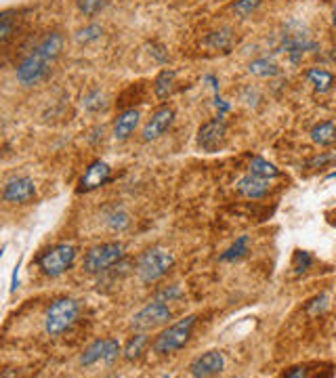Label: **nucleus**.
Listing matches in <instances>:
<instances>
[{
	"mask_svg": "<svg viewBox=\"0 0 336 378\" xmlns=\"http://www.w3.org/2000/svg\"><path fill=\"white\" fill-rule=\"evenodd\" d=\"M120 342L116 339H106V357H103V362L108 364V366H112L118 362V357H120Z\"/></svg>",
	"mask_w": 336,
	"mask_h": 378,
	"instance_id": "32",
	"label": "nucleus"
},
{
	"mask_svg": "<svg viewBox=\"0 0 336 378\" xmlns=\"http://www.w3.org/2000/svg\"><path fill=\"white\" fill-rule=\"evenodd\" d=\"M326 309H328V297H326V295L315 297L313 301L307 305V313H309V315H320V313L326 311Z\"/></svg>",
	"mask_w": 336,
	"mask_h": 378,
	"instance_id": "35",
	"label": "nucleus"
},
{
	"mask_svg": "<svg viewBox=\"0 0 336 378\" xmlns=\"http://www.w3.org/2000/svg\"><path fill=\"white\" fill-rule=\"evenodd\" d=\"M332 24H335V28H336V6H335V11H332Z\"/></svg>",
	"mask_w": 336,
	"mask_h": 378,
	"instance_id": "37",
	"label": "nucleus"
},
{
	"mask_svg": "<svg viewBox=\"0 0 336 378\" xmlns=\"http://www.w3.org/2000/svg\"><path fill=\"white\" fill-rule=\"evenodd\" d=\"M311 141L322 145V148H330L336 143V124L335 122H320L311 128Z\"/></svg>",
	"mask_w": 336,
	"mask_h": 378,
	"instance_id": "16",
	"label": "nucleus"
},
{
	"mask_svg": "<svg viewBox=\"0 0 336 378\" xmlns=\"http://www.w3.org/2000/svg\"><path fill=\"white\" fill-rule=\"evenodd\" d=\"M248 248H250V235H240L221 255V261L223 263H235V261H240L248 255Z\"/></svg>",
	"mask_w": 336,
	"mask_h": 378,
	"instance_id": "18",
	"label": "nucleus"
},
{
	"mask_svg": "<svg viewBox=\"0 0 336 378\" xmlns=\"http://www.w3.org/2000/svg\"><path fill=\"white\" fill-rule=\"evenodd\" d=\"M15 19H13V11H2L0 13V40L6 44L9 38L13 36V30H15Z\"/></svg>",
	"mask_w": 336,
	"mask_h": 378,
	"instance_id": "27",
	"label": "nucleus"
},
{
	"mask_svg": "<svg viewBox=\"0 0 336 378\" xmlns=\"http://www.w3.org/2000/svg\"><path fill=\"white\" fill-rule=\"evenodd\" d=\"M175 78H177V74H175L173 70H164V72L158 74L156 82H153V91H156V97H158V99H166V97L173 93V88H175Z\"/></svg>",
	"mask_w": 336,
	"mask_h": 378,
	"instance_id": "20",
	"label": "nucleus"
},
{
	"mask_svg": "<svg viewBox=\"0 0 336 378\" xmlns=\"http://www.w3.org/2000/svg\"><path fill=\"white\" fill-rule=\"evenodd\" d=\"M80 315V305L74 299H57L44 313V330L49 337H61L76 324Z\"/></svg>",
	"mask_w": 336,
	"mask_h": 378,
	"instance_id": "3",
	"label": "nucleus"
},
{
	"mask_svg": "<svg viewBox=\"0 0 336 378\" xmlns=\"http://www.w3.org/2000/svg\"><path fill=\"white\" fill-rule=\"evenodd\" d=\"M63 51V36L59 32H49L38 40V44L21 59L15 70V78L24 86H34L51 74V66Z\"/></svg>",
	"mask_w": 336,
	"mask_h": 378,
	"instance_id": "1",
	"label": "nucleus"
},
{
	"mask_svg": "<svg viewBox=\"0 0 336 378\" xmlns=\"http://www.w3.org/2000/svg\"><path fill=\"white\" fill-rule=\"evenodd\" d=\"M82 106H84V110H88V112H101V110H106V95L99 91V88H93L86 97H84V101H82Z\"/></svg>",
	"mask_w": 336,
	"mask_h": 378,
	"instance_id": "26",
	"label": "nucleus"
},
{
	"mask_svg": "<svg viewBox=\"0 0 336 378\" xmlns=\"http://www.w3.org/2000/svg\"><path fill=\"white\" fill-rule=\"evenodd\" d=\"M307 80H309V84H313V88L317 91V93H328L332 86H335V74L332 72H328V70H322V68H311L309 72H307Z\"/></svg>",
	"mask_w": 336,
	"mask_h": 378,
	"instance_id": "17",
	"label": "nucleus"
},
{
	"mask_svg": "<svg viewBox=\"0 0 336 378\" xmlns=\"http://www.w3.org/2000/svg\"><path fill=\"white\" fill-rule=\"evenodd\" d=\"M233 42H235V38H233V32L229 30V28H225L221 32H213L210 36L206 38V44L210 46V48H215V51H231V46H233Z\"/></svg>",
	"mask_w": 336,
	"mask_h": 378,
	"instance_id": "21",
	"label": "nucleus"
},
{
	"mask_svg": "<svg viewBox=\"0 0 336 378\" xmlns=\"http://www.w3.org/2000/svg\"><path fill=\"white\" fill-rule=\"evenodd\" d=\"M332 162H336L335 153L324 151V153H320V155L311 158V160H309V164H307V168H324V166H328V164H332Z\"/></svg>",
	"mask_w": 336,
	"mask_h": 378,
	"instance_id": "34",
	"label": "nucleus"
},
{
	"mask_svg": "<svg viewBox=\"0 0 336 378\" xmlns=\"http://www.w3.org/2000/svg\"><path fill=\"white\" fill-rule=\"evenodd\" d=\"M76 4H78V9H80L86 17H93V15H97L99 11L106 9L108 0H76Z\"/></svg>",
	"mask_w": 336,
	"mask_h": 378,
	"instance_id": "29",
	"label": "nucleus"
},
{
	"mask_svg": "<svg viewBox=\"0 0 336 378\" xmlns=\"http://www.w3.org/2000/svg\"><path fill=\"white\" fill-rule=\"evenodd\" d=\"M326 179H336V170H335V173H330V175H328Z\"/></svg>",
	"mask_w": 336,
	"mask_h": 378,
	"instance_id": "38",
	"label": "nucleus"
},
{
	"mask_svg": "<svg viewBox=\"0 0 336 378\" xmlns=\"http://www.w3.org/2000/svg\"><path fill=\"white\" fill-rule=\"evenodd\" d=\"M175 265V255L164 248H150L137 261V275L143 284H153Z\"/></svg>",
	"mask_w": 336,
	"mask_h": 378,
	"instance_id": "5",
	"label": "nucleus"
},
{
	"mask_svg": "<svg viewBox=\"0 0 336 378\" xmlns=\"http://www.w3.org/2000/svg\"><path fill=\"white\" fill-rule=\"evenodd\" d=\"M139 120H141V113H139V110H135V108L124 110V112L120 113L116 118V122H113V137H116V141H126L137 131Z\"/></svg>",
	"mask_w": 336,
	"mask_h": 378,
	"instance_id": "15",
	"label": "nucleus"
},
{
	"mask_svg": "<svg viewBox=\"0 0 336 378\" xmlns=\"http://www.w3.org/2000/svg\"><path fill=\"white\" fill-rule=\"evenodd\" d=\"M36 195V185L30 177H13L4 183L2 200L9 204H28Z\"/></svg>",
	"mask_w": 336,
	"mask_h": 378,
	"instance_id": "10",
	"label": "nucleus"
},
{
	"mask_svg": "<svg viewBox=\"0 0 336 378\" xmlns=\"http://www.w3.org/2000/svg\"><path fill=\"white\" fill-rule=\"evenodd\" d=\"M181 297H183V290L179 286H168V288H164L156 295V299L162 302H175L179 301Z\"/></svg>",
	"mask_w": 336,
	"mask_h": 378,
	"instance_id": "33",
	"label": "nucleus"
},
{
	"mask_svg": "<svg viewBox=\"0 0 336 378\" xmlns=\"http://www.w3.org/2000/svg\"><path fill=\"white\" fill-rule=\"evenodd\" d=\"M250 74L259 76V78H273V76L280 74V68L275 61H271L269 57H261V59H255L250 66H248Z\"/></svg>",
	"mask_w": 336,
	"mask_h": 378,
	"instance_id": "22",
	"label": "nucleus"
},
{
	"mask_svg": "<svg viewBox=\"0 0 336 378\" xmlns=\"http://www.w3.org/2000/svg\"><path fill=\"white\" fill-rule=\"evenodd\" d=\"M261 6V0H235L233 4V13L238 17H248L250 13H255Z\"/></svg>",
	"mask_w": 336,
	"mask_h": 378,
	"instance_id": "30",
	"label": "nucleus"
},
{
	"mask_svg": "<svg viewBox=\"0 0 336 378\" xmlns=\"http://www.w3.org/2000/svg\"><path fill=\"white\" fill-rule=\"evenodd\" d=\"M170 317H173L170 307H168L166 302L156 299V301L150 302V305H146L139 313H135L133 326H135L137 330H153V328H158V326L168 324Z\"/></svg>",
	"mask_w": 336,
	"mask_h": 378,
	"instance_id": "8",
	"label": "nucleus"
},
{
	"mask_svg": "<svg viewBox=\"0 0 336 378\" xmlns=\"http://www.w3.org/2000/svg\"><path fill=\"white\" fill-rule=\"evenodd\" d=\"M235 188L238 191L244 195V198H248V200H261L265 198L267 193H269V179H263V177H257V175H244L238 183H235Z\"/></svg>",
	"mask_w": 336,
	"mask_h": 378,
	"instance_id": "14",
	"label": "nucleus"
},
{
	"mask_svg": "<svg viewBox=\"0 0 336 378\" xmlns=\"http://www.w3.org/2000/svg\"><path fill=\"white\" fill-rule=\"evenodd\" d=\"M278 48L282 53H286L292 63H299L307 51H317L320 46L311 38L309 28L302 21H299V19H288L284 24L282 34H280V46Z\"/></svg>",
	"mask_w": 336,
	"mask_h": 378,
	"instance_id": "2",
	"label": "nucleus"
},
{
	"mask_svg": "<svg viewBox=\"0 0 336 378\" xmlns=\"http://www.w3.org/2000/svg\"><path fill=\"white\" fill-rule=\"evenodd\" d=\"M227 139V124H225L223 116H217L213 120H208L200 131H198V145L206 153H215L225 145Z\"/></svg>",
	"mask_w": 336,
	"mask_h": 378,
	"instance_id": "9",
	"label": "nucleus"
},
{
	"mask_svg": "<svg viewBox=\"0 0 336 378\" xmlns=\"http://www.w3.org/2000/svg\"><path fill=\"white\" fill-rule=\"evenodd\" d=\"M106 223H108V227L113 229V231H124L126 227L131 225V217H128V213H126L124 208L116 206V208H112V210L106 215Z\"/></svg>",
	"mask_w": 336,
	"mask_h": 378,
	"instance_id": "24",
	"label": "nucleus"
},
{
	"mask_svg": "<svg viewBox=\"0 0 336 378\" xmlns=\"http://www.w3.org/2000/svg\"><path fill=\"white\" fill-rule=\"evenodd\" d=\"M195 315H187L183 320H179L177 324L168 326L164 332L158 334V339L153 340V353L158 355H170L179 349H183L187 344V340L193 332V326H195Z\"/></svg>",
	"mask_w": 336,
	"mask_h": 378,
	"instance_id": "4",
	"label": "nucleus"
},
{
	"mask_svg": "<svg viewBox=\"0 0 336 378\" xmlns=\"http://www.w3.org/2000/svg\"><path fill=\"white\" fill-rule=\"evenodd\" d=\"M103 357H106V339H99L95 340L91 347L84 349V353H82V357H80V364H82L84 368H91V366H95L97 362H103Z\"/></svg>",
	"mask_w": 336,
	"mask_h": 378,
	"instance_id": "19",
	"label": "nucleus"
},
{
	"mask_svg": "<svg viewBox=\"0 0 336 378\" xmlns=\"http://www.w3.org/2000/svg\"><path fill=\"white\" fill-rule=\"evenodd\" d=\"M124 255V246L118 244V242H108V244H101V246H95L86 252L84 257V271L86 273H103L108 269H112L113 265L120 263Z\"/></svg>",
	"mask_w": 336,
	"mask_h": 378,
	"instance_id": "7",
	"label": "nucleus"
},
{
	"mask_svg": "<svg viewBox=\"0 0 336 378\" xmlns=\"http://www.w3.org/2000/svg\"><path fill=\"white\" fill-rule=\"evenodd\" d=\"M76 259V248L72 244H57L49 250H44L38 257V267L44 275L49 277H57L61 273H66Z\"/></svg>",
	"mask_w": 336,
	"mask_h": 378,
	"instance_id": "6",
	"label": "nucleus"
},
{
	"mask_svg": "<svg viewBox=\"0 0 336 378\" xmlns=\"http://www.w3.org/2000/svg\"><path fill=\"white\" fill-rule=\"evenodd\" d=\"M146 344H148V334H143V332L135 334L133 339L128 340V344H126V349H124V357H126L128 362L139 359L141 353H143V349H146Z\"/></svg>",
	"mask_w": 336,
	"mask_h": 378,
	"instance_id": "25",
	"label": "nucleus"
},
{
	"mask_svg": "<svg viewBox=\"0 0 336 378\" xmlns=\"http://www.w3.org/2000/svg\"><path fill=\"white\" fill-rule=\"evenodd\" d=\"M112 179V168L108 162L103 160H95L88 164V168L84 170L82 179H80V185H78V191L80 193H88V191H95V189L103 188L108 181Z\"/></svg>",
	"mask_w": 336,
	"mask_h": 378,
	"instance_id": "11",
	"label": "nucleus"
},
{
	"mask_svg": "<svg viewBox=\"0 0 336 378\" xmlns=\"http://www.w3.org/2000/svg\"><path fill=\"white\" fill-rule=\"evenodd\" d=\"M311 265H313V257H311L307 250H297V252H295L292 269H295V273H297V275L305 273L307 269H311Z\"/></svg>",
	"mask_w": 336,
	"mask_h": 378,
	"instance_id": "31",
	"label": "nucleus"
},
{
	"mask_svg": "<svg viewBox=\"0 0 336 378\" xmlns=\"http://www.w3.org/2000/svg\"><path fill=\"white\" fill-rule=\"evenodd\" d=\"M242 99H244L248 106H257V101H259V93H257V91H253V88H246V91H244V95H242Z\"/></svg>",
	"mask_w": 336,
	"mask_h": 378,
	"instance_id": "36",
	"label": "nucleus"
},
{
	"mask_svg": "<svg viewBox=\"0 0 336 378\" xmlns=\"http://www.w3.org/2000/svg\"><path fill=\"white\" fill-rule=\"evenodd\" d=\"M101 34H103V28H101V26H97V24H91V26H86L84 30H80V32L76 34V40H78L80 44H88V42L99 40Z\"/></svg>",
	"mask_w": 336,
	"mask_h": 378,
	"instance_id": "28",
	"label": "nucleus"
},
{
	"mask_svg": "<svg viewBox=\"0 0 336 378\" xmlns=\"http://www.w3.org/2000/svg\"><path fill=\"white\" fill-rule=\"evenodd\" d=\"M175 120V112L170 108H160L158 112L151 116L143 128V141H156L160 139L173 124Z\"/></svg>",
	"mask_w": 336,
	"mask_h": 378,
	"instance_id": "13",
	"label": "nucleus"
},
{
	"mask_svg": "<svg viewBox=\"0 0 336 378\" xmlns=\"http://www.w3.org/2000/svg\"><path fill=\"white\" fill-rule=\"evenodd\" d=\"M330 223H332V225L336 227V219H330Z\"/></svg>",
	"mask_w": 336,
	"mask_h": 378,
	"instance_id": "39",
	"label": "nucleus"
},
{
	"mask_svg": "<svg viewBox=\"0 0 336 378\" xmlns=\"http://www.w3.org/2000/svg\"><path fill=\"white\" fill-rule=\"evenodd\" d=\"M250 175H257V177H263V179H275L280 175V170L275 168V164L267 162L265 158H253L250 166H248Z\"/></svg>",
	"mask_w": 336,
	"mask_h": 378,
	"instance_id": "23",
	"label": "nucleus"
},
{
	"mask_svg": "<svg viewBox=\"0 0 336 378\" xmlns=\"http://www.w3.org/2000/svg\"><path fill=\"white\" fill-rule=\"evenodd\" d=\"M225 368V357L221 351H208L204 355H200L198 359H193V364L189 366L191 377L208 378L221 374Z\"/></svg>",
	"mask_w": 336,
	"mask_h": 378,
	"instance_id": "12",
	"label": "nucleus"
}]
</instances>
